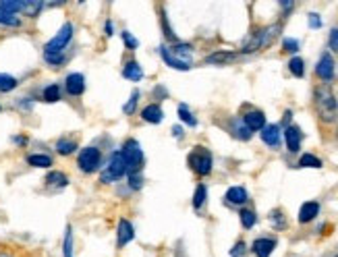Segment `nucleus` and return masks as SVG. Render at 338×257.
<instances>
[{
	"label": "nucleus",
	"mask_w": 338,
	"mask_h": 257,
	"mask_svg": "<svg viewBox=\"0 0 338 257\" xmlns=\"http://www.w3.org/2000/svg\"><path fill=\"white\" fill-rule=\"evenodd\" d=\"M314 104H316V110H318V114H320L322 120L332 122L336 118V114H338V102H336L334 93H332V89L328 85L316 87V91H314Z\"/></svg>",
	"instance_id": "nucleus-1"
},
{
	"label": "nucleus",
	"mask_w": 338,
	"mask_h": 257,
	"mask_svg": "<svg viewBox=\"0 0 338 257\" xmlns=\"http://www.w3.org/2000/svg\"><path fill=\"white\" fill-rule=\"evenodd\" d=\"M120 153H122V160H125V166H127V174H137L139 170H141V166H143V151H141V147H139V143L137 141H127L125 145H122V149H120Z\"/></svg>",
	"instance_id": "nucleus-2"
},
{
	"label": "nucleus",
	"mask_w": 338,
	"mask_h": 257,
	"mask_svg": "<svg viewBox=\"0 0 338 257\" xmlns=\"http://www.w3.org/2000/svg\"><path fill=\"white\" fill-rule=\"evenodd\" d=\"M278 34H280V25H278V23L270 25V27H266V29H262V31H257V34L251 38V42L245 44L243 52H255V50H259V48L272 46V42L278 38Z\"/></svg>",
	"instance_id": "nucleus-3"
},
{
	"label": "nucleus",
	"mask_w": 338,
	"mask_h": 257,
	"mask_svg": "<svg viewBox=\"0 0 338 257\" xmlns=\"http://www.w3.org/2000/svg\"><path fill=\"white\" fill-rule=\"evenodd\" d=\"M189 166L199 174V176H205L212 172V153L203 147V145H197L191 153H189Z\"/></svg>",
	"instance_id": "nucleus-4"
},
{
	"label": "nucleus",
	"mask_w": 338,
	"mask_h": 257,
	"mask_svg": "<svg viewBox=\"0 0 338 257\" xmlns=\"http://www.w3.org/2000/svg\"><path fill=\"white\" fill-rule=\"evenodd\" d=\"M127 174V166H125V160H122V153L120 151H114L108 160V166L106 170L102 172V183H114L118 181L120 176Z\"/></svg>",
	"instance_id": "nucleus-5"
},
{
	"label": "nucleus",
	"mask_w": 338,
	"mask_h": 257,
	"mask_svg": "<svg viewBox=\"0 0 338 257\" xmlns=\"http://www.w3.org/2000/svg\"><path fill=\"white\" fill-rule=\"evenodd\" d=\"M71 38H73V25H71V23H65L63 27H60L58 34L46 44L44 54H60V52L67 48V44L71 42Z\"/></svg>",
	"instance_id": "nucleus-6"
},
{
	"label": "nucleus",
	"mask_w": 338,
	"mask_h": 257,
	"mask_svg": "<svg viewBox=\"0 0 338 257\" xmlns=\"http://www.w3.org/2000/svg\"><path fill=\"white\" fill-rule=\"evenodd\" d=\"M77 162H79V168L83 172H87V174L96 172L100 168V164H102V153H100L98 147H85V149H81Z\"/></svg>",
	"instance_id": "nucleus-7"
},
{
	"label": "nucleus",
	"mask_w": 338,
	"mask_h": 257,
	"mask_svg": "<svg viewBox=\"0 0 338 257\" xmlns=\"http://www.w3.org/2000/svg\"><path fill=\"white\" fill-rule=\"evenodd\" d=\"M316 75L322 79V81H330L334 77V58L330 54H322L318 67H316Z\"/></svg>",
	"instance_id": "nucleus-8"
},
{
	"label": "nucleus",
	"mask_w": 338,
	"mask_h": 257,
	"mask_svg": "<svg viewBox=\"0 0 338 257\" xmlns=\"http://www.w3.org/2000/svg\"><path fill=\"white\" fill-rule=\"evenodd\" d=\"M158 52H160V56L164 58V62L168 64L170 69H178V71H189V62H185V60H180V58H176L172 52H170V48H166V46H160L158 48Z\"/></svg>",
	"instance_id": "nucleus-9"
},
{
	"label": "nucleus",
	"mask_w": 338,
	"mask_h": 257,
	"mask_svg": "<svg viewBox=\"0 0 338 257\" xmlns=\"http://www.w3.org/2000/svg\"><path fill=\"white\" fill-rule=\"evenodd\" d=\"M262 139L270 147H278L280 145V126L278 124H266L262 128Z\"/></svg>",
	"instance_id": "nucleus-10"
},
{
	"label": "nucleus",
	"mask_w": 338,
	"mask_h": 257,
	"mask_svg": "<svg viewBox=\"0 0 338 257\" xmlns=\"http://www.w3.org/2000/svg\"><path fill=\"white\" fill-rule=\"evenodd\" d=\"M243 122L247 124V128H249L251 133H253V131H262V128L266 126V116H264V112H259V110H251V112L245 114Z\"/></svg>",
	"instance_id": "nucleus-11"
},
{
	"label": "nucleus",
	"mask_w": 338,
	"mask_h": 257,
	"mask_svg": "<svg viewBox=\"0 0 338 257\" xmlns=\"http://www.w3.org/2000/svg\"><path fill=\"white\" fill-rule=\"evenodd\" d=\"M284 139H287V147H289V151H299V147H301V139H303V135H301V128L299 126H295V124H291L287 131H284Z\"/></svg>",
	"instance_id": "nucleus-12"
},
{
	"label": "nucleus",
	"mask_w": 338,
	"mask_h": 257,
	"mask_svg": "<svg viewBox=\"0 0 338 257\" xmlns=\"http://www.w3.org/2000/svg\"><path fill=\"white\" fill-rule=\"evenodd\" d=\"M135 237V230H133V224L129 220L122 218L118 222V247H125L127 243H131Z\"/></svg>",
	"instance_id": "nucleus-13"
},
{
	"label": "nucleus",
	"mask_w": 338,
	"mask_h": 257,
	"mask_svg": "<svg viewBox=\"0 0 338 257\" xmlns=\"http://www.w3.org/2000/svg\"><path fill=\"white\" fill-rule=\"evenodd\" d=\"M318 214H320V203H318V201H307V203H303L301 210H299V222H301V224H307V222L316 220Z\"/></svg>",
	"instance_id": "nucleus-14"
},
{
	"label": "nucleus",
	"mask_w": 338,
	"mask_h": 257,
	"mask_svg": "<svg viewBox=\"0 0 338 257\" xmlns=\"http://www.w3.org/2000/svg\"><path fill=\"white\" fill-rule=\"evenodd\" d=\"M251 249H253V253L257 257H270L272 251L276 249V241L274 239H257V241H253Z\"/></svg>",
	"instance_id": "nucleus-15"
},
{
	"label": "nucleus",
	"mask_w": 338,
	"mask_h": 257,
	"mask_svg": "<svg viewBox=\"0 0 338 257\" xmlns=\"http://www.w3.org/2000/svg\"><path fill=\"white\" fill-rule=\"evenodd\" d=\"M83 89H85V79H83V75H81V73H71V75L67 77V91H69L71 95H81Z\"/></svg>",
	"instance_id": "nucleus-16"
},
{
	"label": "nucleus",
	"mask_w": 338,
	"mask_h": 257,
	"mask_svg": "<svg viewBox=\"0 0 338 257\" xmlns=\"http://www.w3.org/2000/svg\"><path fill=\"white\" fill-rule=\"evenodd\" d=\"M141 116H143V120H147V122H151V124H158V122H162L164 112H162V108H160L158 104H149V106L143 108Z\"/></svg>",
	"instance_id": "nucleus-17"
},
{
	"label": "nucleus",
	"mask_w": 338,
	"mask_h": 257,
	"mask_svg": "<svg viewBox=\"0 0 338 257\" xmlns=\"http://www.w3.org/2000/svg\"><path fill=\"white\" fill-rule=\"evenodd\" d=\"M226 201L232 203V205H243L245 201H247V191H245L243 187H230L226 191Z\"/></svg>",
	"instance_id": "nucleus-18"
},
{
	"label": "nucleus",
	"mask_w": 338,
	"mask_h": 257,
	"mask_svg": "<svg viewBox=\"0 0 338 257\" xmlns=\"http://www.w3.org/2000/svg\"><path fill=\"white\" fill-rule=\"evenodd\" d=\"M122 77L129 79V81H139L143 77V71H141V67L135 60H131V62L125 64V69H122Z\"/></svg>",
	"instance_id": "nucleus-19"
},
{
	"label": "nucleus",
	"mask_w": 338,
	"mask_h": 257,
	"mask_svg": "<svg viewBox=\"0 0 338 257\" xmlns=\"http://www.w3.org/2000/svg\"><path fill=\"white\" fill-rule=\"evenodd\" d=\"M237 58L235 52H216V54H210L203 62L205 64H226V62H232Z\"/></svg>",
	"instance_id": "nucleus-20"
},
{
	"label": "nucleus",
	"mask_w": 338,
	"mask_h": 257,
	"mask_svg": "<svg viewBox=\"0 0 338 257\" xmlns=\"http://www.w3.org/2000/svg\"><path fill=\"white\" fill-rule=\"evenodd\" d=\"M27 162L36 166V168H50L52 166V158L50 156H44V153H34L27 158Z\"/></svg>",
	"instance_id": "nucleus-21"
},
{
	"label": "nucleus",
	"mask_w": 338,
	"mask_h": 257,
	"mask_svg": "<svg viewBox=\"0 0 338 257\" xmlns=\"http://www.w3.org/2000/svg\"><path fill=\"white\" fill-rule=\"evenodd\" d=\"M67 174H63V172H50L48 176H46V185L48 187H67Z\"/></svg>",
	"instance_id": "nucleus-22"
},
{
	"label": "nucleus",
	"mask_w": 338,
	"mask_h": 257,
	"mask_svg": "<svg viewBox=\"0 0 338 257\" xmlns=\"http://www.w3.org/2000/svg\"><path fill=\"white\" fill-rule=\"evenodd\" d=\"M299 166L301 168H322V160L316 158V156H311V153H305L299 160Z\"/></svg>",
	"instance_id": "nucleus-23"
},
{
	"label": "nucleus",
	"mask_w": 338,
	"mask_h": 257,
	"mask_svg": "<svg viewBox=\"0 0 338 257\" xmlns=\"http://www.w3.org/2000/svg\"><path fill=\"white\" fill-rule=\"evenodd\" d=\"M42 3H40V0H27V3H23V13L25 15H29V17H38L40 15V11H42Z\"/></svg>",
	"instance_id": "nucleus-24"
},
{
	"label": "nucleus",
	"mask_w": 338,
	"mask_h": 257,
	"mask_svg": "<svg viewBox=\"0 0 338 257\" xmlns=\"http://www.w3.org/2000/svg\"><path fill=\"white\" fill-rule=\"evenodd\" d=\"M232 131H235V135H237L239 139H245V141L251 137V131H249L247 124H245L243 120H235V122H232Z\"/></svg>",
	"instance_id": "nucleus-25"
},
{
	"label": "nucleus",
	"mask_w": 338,
	"mask_h": 257,
	"mask_svg": "<svg viewBox=\"0 0 338 257\" xmlns=\"http://www.w3.org/2000/svg\"><path fill=\"white\" fill-rule=\"evenodd\" d=\"M77 149V143L75 141H69V139H60L58 143H56V151L60 153V156H69V153H73Z\"/></svg>",
	"instance_id": "nucleus-26"
},
{
	"label": "nucleus",
	"mask_w": 338,
	"mask_h": 257,
	"mask_svg": "<svg viewBox=\"0 0 338 257\" xmlns=\"http://www.w3.org/2000/svg\"><path fill=\"white\" fill-rule=\"evenodd\" d=\"M21 21H19V17L17 15H13V13H9V11H3L0 9V25H7V27H17Z\"/></svg>",
	"instance_id": "nucleus-27"
},
{
	"label": "nucleus",
	"mask_w": 338,
	"mask_h": 257,
	"mask_svg": "<svg viewBox=\"0 0 338 257\" xmlns=\"http://www.w3.org/2000/svg\"><path fill=\"white\" fill-rule=\"evenodd\" d=\"M205 195H207V189H205V185H197V189H195V195H193V208H195V210H199V208L205 203Z\"/></svg>",
	"instance_id": "nucleus-28"
},
{
	"label": "nucleus",
	"mask_w": 338,
	"mask_h": 257,
	"mask_svg": "<svg viewBox=\"0 0 338 257\" xmlns=\"http://www.w3.org/2000/svg\"><path fill=\"white\" fill-rule=\"evenodd\" d=\"M170 52H172L176 58H178V56H183V58H185V62L191 58V46H189V44H174Z\"/></svg>",
	"instance_id": "nucleus-29"
},
{
	"label": "nucleus",
	"mask_w": 338,
	"mask_h": 257,
	"mask_svg": "<svg viewBox=\"0 0 338 257\" xmlns=\"http://www.w3.org/2000/svg\"><path fill=\"white\" fill-rule=\"evenodd\" d=\"M178 116H180L183 122H187L189 126H195V124H197V118L189 112V108H187L185 104H180V106H178Z\"/></svg>",
	"instance_id": "nucleus-30"
},
{
	"label": "nucleus",
	"mask_w": 338,
	"mask_h": 257,
	"mask_svg": "<svg viewBox=\"0 0 338 257\" xmlns=\"http://www.w3.org/2000/svg\"><path fill=\"white\" fill-rule=\"evenodd\" d=\"M17 87V79L11 77V75H5V73H0V91H11Z\"/></svg>",
	"instance_id": "nucleus-31"
},
{
	"label": "nucleus",
	"mask_w": 338,
	"mask_h": 257,
	"mask_svg": "<svg viewBox=\"0 0 338 257\" xmlns=\"http://www.w3.org/2000/svg\"><path fill=\"white\" fill-rule=\"evenodd\" d=\"M44 100L46 102H56V100H60V87L54 83V85H48L46 89H44Z\"/></svg>",
	"instance_id": "nucleus-32"
},
{
	"label": "nucleus",
	"mask_w": 338,
	"mask_h": 257,
	"mask_svg": "<svg viewBox=\"0 0 338 257\" xmlns=\"http://www.w3.org/2000/svg\"><path fill=\"white\" fill-rule=\"evenodd\" d=\"M289 69H291V73H293L295 77H303V73H305V67H303V60H301L299 56L291 58V62H289Z\"/></svg>",
	"instance_id": "nucleus-33"
},
{
	"label": "nucleus",
	"mask_w": 338,
	"mask_h": 257,
	"mask_svg": "<svg viewBox=\"0 0 338 257\" xmlns=\"http://www.w3.org/2000/svg\"><path fill=\"white\" fill-rule=\"evenodd\" d=\"M255 214L251 212V210H243L241 212V224H243V226L245 228H253V224H255Z\"/></svg>",
	"instance_id": "nucleus-34"
},
{
	"label": "nucleus",
	"mask_w": 338,
	"mask_h": 257,
	"mask_svg": "<svg viewBox=\"0 0 338 257\" xmlns=\"http://www.w3.org/2000/svg\"><path fill=\"white\" fill-rule=\"evenodd\" d=\"M63 251H65V257H73V228H71V226L67 228V235H65V247H63Z\"/></svg>",
	"instance_id": "nucleus-35"
},
{
	"label": "nucleus",
	"mask_w": 338,
	"mask_h": 257,
	"mask_svg": "<svg viewBox=\"0 0 338 257\" xmlns=\"http://www.w3.org/2000/svg\"><path fill=\"white\" fill-rule=\"evenodd\" d=\"M0 9L3 11H9L13 15H17L21 9H23V3H13V0H7V3H0Z\"/></svg>",
	"instance_id": "nucleus-36"
},
{
	"label": "nucleus",
	"mask_w": 338,
	"mask_h": 257,
	"mask_svg": "<svg viewBox=\"0 0 338 257\" xmlns=\"http://www.w3.org/2000/svg\"><path fill=\"white\" fill-rule=\"evenodd\" d=\"M137 100H139V93L137 91H133V95H131V100L125 104V108H122V110H125V114H133L135 112V106H137Z\"/></svg>",
	"instance_id": "nucleus-37"
},
{
	"label": "nucleus",
	"mask_w": 338,
	"mask_h": 257,
	"mask_svg": "<svg viewBox=\"0 0 338 257\" xmlns=\"http://www.w3.org/2000/svg\"><path fill=\"white\" fill-rule=\"evenodd\" d=\"M122 42L127 44V48H129V50H137V46H139V44H137V40L129 34V31H122Z\"/></svg>",
	"instance_id": "nucleus-38"
},
{
	"label": "nucleus",
	"mask_w": 338,
	"mask_h": 257,
	"mask_svg": "<svg viewBox=\"0 0 338 257\" xmlns=\"http://www.w3.org/2000/svg\"><path fill=\"white\" fill-rule=\"evenodd\" d=\"M270 218L276 222V228H284V226H287V220L282 218V214H280V212H272V214H270Z\"/></svg>",
	"instance_id": "nucleus-39"
},
{
	"label": "nucleus",
	"mask_w": 338,
	"mask_h": 257,
	"mask_svg": "<svg viewBox=\"0 0 338 257\" xmlns=\"http://www.w3.org/2000/svg\"><path fill=\"white\" fill-rule=\"evenodd\" d=\"M328 44H330V48H332L334 52H338V27L330 31V38H328Z\"/></svg>",
	"instance_id": "nucleus-40"
},
{
	"label": "nucleus",
	"mask_w": 338,
	"mask_h": 257,
	"mask_svg": "<svg viewBox=\"0 0 338 257\" xmlns=\"http://www.w3.org/2000/svg\"><path fill=\"white\" fill-rule=\"evenodd\" d=\"M44 58H46L50 64H56V67H58V64H63V60H65L63 54H44Z\"/></svg>",
	"instance_id": "nucleus-41"
},
{
	"label": "nucleus",
	"mask_w": 338,
	"mask_h": 257,
	"mask_svg": "<svg viewBox=\"0 0 338 257\" xmlns=\"http://www.w3.org/2000/svg\"><path fill=\"white\" fill-rule=\"evenodd\" d=\"M241 255H245V243L243 241H239L235 245V249L230 251V257H241Z\"/></svg>",
	"instance_id": "nucleus-42"
},
{
	"label": "nucleus",
	"mask_w": 338,
	"mask_h": 257,
	"mask_svg": "<svg viewBox=\"0 0 338 257\" xmlns=\"http://www.w3.org/2000/svg\"><path fill=\"white\" fill-rule=\"evenodd\" d=\"M282 46H284L287 52H297V50H299V42H297V40H284Z\"/></svg>",
	"instance_id": "nucleus-43"
},
{
	"label": "nucleus",
	"mask_w": 338,
	"mask_h": 257,
	"mask_svg": "<svg viewBox=\"0 0 338 257\" xmlns=\"http://www.w3.org/2000/svg\"><path fill=\"white\" fill-rule=\"evenodd\" d=\"M320 25H322V19H320V17H318V15H316V13H311V15H309V27H314V29H318V27H320Z\"/></svg>",
	"instance_id": "nucleus-44"
},
{
	"label": "nucleus",
	"mask_w": 338,
	"mask_h": 257,
	"mask_svg": "<svg viewBox=\"0 0 338 257\" xmlns=\"http://www.w3.org/2000/svg\"><path fill=\"white\" fill-rule=\"evenodd\" d=\"M129 185H131V189H135V191H139V189H141V185H143V183H141V178H139V176H137V174H133V176H131V181H129Z\"/></svg>",
	"instance_id": "nucleus-45"
},
{
	"label": "nucleus",
	"mask_w": 338,
	"mask_h": 257,
	"mask_svg": "<svg viewBox=\"0 0 338 257\" xmlns=\"http://www.w3.org/2000/svg\"><path fill=\"white\" fill-rule=\"evenodd\" d=\"M162 23H164V36L166 38H170V40H174V34L170 31V25H168V21H166V17L162 15Z\"/></svg>",
	"instance_id": "nucleus-46"
},
{
	"label": "nucleus",
	"mask_w": 338,
	"mask_h": 257,
	"mask_svg": "<svg viewBox=\"0 0 338 257\" xmlns=\"http://www.w3.org/2000/svg\"><path fill=\"white\" fill-rule=\"evenodd\" d=\"M172 135L180 139V137H183V126H172Z\"/></svg>",
	"instance_id": "nucleus-47"
},
{
	"label": "nucleus",
	"mask_w": 338,
	"mask_h": 257,
	"mask_svg": "<svg viewBox=\"0 0 338 257\" xmlns=\"http://www.w3.org/2000/svg\"><path fill=\"white\" fill-rule=\"evenodd\" d=\"M112 29H114V27H112V23H110V21H106V36H112V34H114Z\"/></svg>",
	"instance_id": "nucleus-48"
},
{
	"label": "nucleus",
	"mask_w": 338,
	"mask_h": 257,
	"mask_svg": "<svg viewBox=\"0 0 338 257\" xmlns=\"http://www.w3.org/2000/svg\"><path fill=\"white\" fill-rule=\"evenodd\" d=\"M280 7H282L284 11H291V9L295 7V5H293V3H280Z\"/></svg>",
	"instance_id": "nucleus-49"
},
{
	"label": "nucleus",
	"mask_w": 338,
	"mask_h": 257,
	"mask_svg": "<svg viewBox=\"0 0 338 257\" xmlns=\"http://www.w3.org/2000/svg\"><path fill=\"white\" fill-rule=\"evenodd\" d=\"M0 257H13V255H11V253H5V251H3V253H0Z\"/></svg>",
	"instance_id": "nucleus-50"
},
{
	"label": "nucleus",
	"mask_w": 338,
	"mask_h": 257,
	"mask_svg": "<svg viewBox=\"0 0 338 257\" xmlns=\"http://www.w3.org/2000/svg\"><path fill=\"white\" fill-rule=\"evenodd\" d=\"M336 137H338V128H336Z\"/></svg>",
	"instance_id": "nucleus-51"
},
{
	"label": "nucleus",
	"mask_w": 338,
	"mask_h": 257,
	"mask_svg": "<svg viewBox=\"0 0 338 257\" xmlns=\"http://www.w3.org/2000/svg\"><path fill=\"white\" fill-rule=\"evenodd\" d=\"M334 257H338V255H334Z\"/></svg>",
	"instance_id": "nucleus-52"
}]
</instances>
